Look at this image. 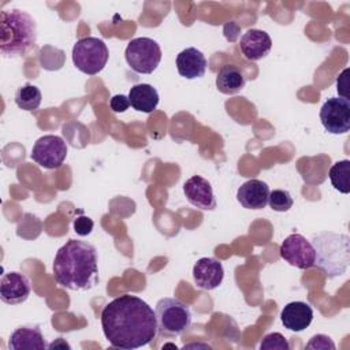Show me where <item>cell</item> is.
<instances>
[{"instance_id":"1","label":"cell","mask_w":350,"mask_h":350,"mask_svg":"<svg viewBox=\"0 0 350 350\" xmlns=\"http://www.w3.org/2000/svg\"><path fill=\"white\" fill-rule=\"evenodd\" d=\"M101 328L109 345L123 350L146 346L159 332L154 310L131 294L119 295L104 306Z\"/></svg>"},{"instance_id":"2","label":"cell","mask_w":350,"mask_h":350,"mask_svg":"<svg viewBox=\"0 0 350 350\" xmlns=\"http://www.w3.org/2000/svg\"><path fill=\"white\" fill-rule=\"evenodd\" d=\"M53 278L64 288L89 290L98 282L97 250L85 241L68 239L53 258Z\"/></svg>"},{"instance_id":"3","label":"cell","mask_w":350,"mask_h":350,"mask_svg":"<svg viewBox=\"0 0 350 350\" xmlns=\"http://www.w3.org/2000/svg\"><path fill=\"white\" fill-rule=\"evenodd\" d=\"M37 42L34 18L18 8L0 12V52L4 57H22Z\"/></svg>"},{"instance_id":"4","label":"cell","mask_w":350,"mask_h":350,"mask_svg":"<svg viewBox=\"0 0 350 350\" xmlns=\"http://www.w3.org/2000/svg\"><path fill=\"white\" fill-rule=\"evenodd\" d=\"M316 252L314 267L321 268L329 279L346 272L350 262V239L346 234L321 231L312 237Z\"/></svg>"},{"instance_id":"5","label":"cell","mask_w":350,"mask_h":350,"mask_svg":"<svg viewBox=\"0 0 350 350\" xmlns=\"http://www.w3.org/2000/svg\"><path fill=\"white\" fill-rule=\"evenodd\" d=\"M157 329L164 336H179L191 325V312L180 299L165 297L156 304Z\"/></svg>"},{"instance_id":"6","label":"cell","mask_w":350,"mask_h":350,"mask_svg":"<svg viewBox=\"0 0 350 350\" xmlns=\"http://www.w3.org/2000/svg\"><path fill=\"white\" fill-rule=\"evenodd\" d=\"M72 63L83 74L96 75L107 64L109 52L105 42L97 37H83L72 46Z\"/></svg>"},{"instance_id":"7","label":"cell","mask_w":350,"mask_h":350,"mask_svg":"<svg viewBox=\"0 0 350 350\" xmlns=\"http://www.w3.org/2000/svg\"><path fill=\"white\" fill-rule=\"evenodd\" d=\"M124 57L133 71L152 74L161 62V48L153 38H133L126 46Z\"/></svg>"},{"instance_id":"8","label":"cell","mask_w":350,"mask_h":350,"mask_svg":"<svg viewBox=\"0 0 350 350\" xmlns=\"http://www.w3.org/2000/svg\"><path fill=\"white\" fill-rule=\"evenodd\" d=\"M67 144L59 135L48 134L40 137L31 149V160L46 170L59 168L67 157Z\"/></svg>"},{"instance_id":"9","label":"cell","mask_w":350,"mask_h":350,"mask_svg":"<svg viewBox=\"0 0 350 350\" xmlns=\"http://www.w3.org/2000/svg\"><path fill=\"white\" fill-rule=\"evenodd\" d=\"M280 257L290 265L299 269H309L314 267L316 252L309 239L301 234L288 235L280 245Z\"/></svg>"},{"instance_id":"10","label":"cell","mask_w":350,"mask_h":350,"mask_svg":"<svg viewBox=\"0 0 350 350\" xmlns=\"http://www.w3.org/2000/svg\"><path fill=\"white\" fill-rule=\"evenodd\" d=\"M323 127L331 134H345L350 130V101L342 97H329L320 109Z\"/></svg>"},{"instance_id":"11","label":"cell","mask_w":350,"mask_h":350,"mask_svg":"<svg viewBox=\"0 0 350 350\" xmlns=\"http://www.w3.org/2000/svg\"><path fill=\"white\" fill-rule=\"evenodd\" d=\"M31 287L26 275L21 272H7L0 280V299L8 305L23 304L30 295Z\"/></svg>"},{"instance_id":"12","label":"cell","mask_w":350,"mask_h":350,"mask_svg":"<svg viewBox=\"0 0 350 350\" xmlns=\"http://www.w3.org/2000/svg\"><path fill=\"white\" fill-rule=\"evenodd\" d=\"M183 194L187 201L198 209L213 211L216 208L213 189L211 183L200 175H194L183 183Z\"/></svg>"},{"instance_id":"13","label":"cell","mask_w":350,"mask_h":350,"mask_svg":"<svg viewBox=\"0 0 350 350\" xmlns=\"http://www.w3.org/2000/svg\"><path fill=\"white\" fill-rule=\"evenodd\" d=\"M224 278L221 262L213 257H202L193 267V279L197 287L202 290H215Z\"/></svg>"},{"instance_id":"14","label":"cell","mask_w":350,"mask_h":350,"mask_svg":"<svg viewBox=\"0 0 350 350\" xmlns=\"http://www.w3.org/2000/svg\"><path fill=\"white\" fill-rule=\"evenodd\" d=\"M272 48L269 34L260 29H249L239 41V49L247 60H260L265 57Z\"/></svg>"},{"instance_id":"15","label":"cell","mask_w":350,"mask_h":350,"mask_svg":"<svg viewBox=\"0 0 350 350\" xmlns=\"http://www.w3.org/2000/svg\"><path fill=\"white\" fill-rule=\"evenodd\" d=\"M269 187L260 179H250L242 183L237 191L238 202L246 209H262L268 204Z\"/></svg>"},{"instance_id":"16","label":"cell","mask_w":350,"mask_h":350,"mask_svg":"<svg viewBox=\"0 0 350 350\" xmlns=\"http://www.w3.org/2000/svg\"><path fill=\"white\" fill-rule=\"evenodd\" d=\"M280 320L284 328L294 332H301L310 325L313 320V309L306 302L294 301L282 309Z\"/></svg>"},{"instance_id":"17","label":"cell","mask_w":350,"mask_h":350,"mask_svg":"<svg viewBox=\"0 0 350 350\" xmlns=\"http://www.w3.org/2000/svg\"><path fill=\"white\" fill-rule=\"evenodd\" d=\"M176 70L186 79L201 78L206 71V59L197 48H186L176 56Z\"/></svg>"},{"instance_id":"18","label":"cell","mask_w":350,"mask_h":350,"mask_svg":"<svg viewBox=\"0 0 350 350\" xmlns=\"http://www.w3.org/2000/svg\"><path fill=\"white\" fill-rule=\"evenodd\" d=\"M8 347L11 350H45L48 345L38 325H22L11 334Z\"/></svg>"},{"instance_id":"19","label":"cell","mask_w":350,"mask_h":350,"mask_svg":"<svg viewBox=\"0 0 350 350\" xmlns=\"http://www.w3.org/2000/svg\"><path fill=\"white\" fill-rule=\"evenodd\" d=\"M130 105L144 113H150L156 109L159 104V93L149 83H137L129 92Z\"/></svg>"},{"instance_id":"20","label":"cell","mask_w":350,"mask_h":350,"mask_svg":"<svg viewBox=\"0 0 350 350\" xmlns=\"http://www.w3.org/2000/svg\"><path fill=\"white\" fill-rule=\"evenodd\" d=\"M246 78L234 64L223 66L216 75V88L223 94H235L245 88Z\"/></svg>"},{"instance_id":"21","label":"cell","mask_w":350,"mask_h":350,"mask_svg":"<svg viewBox=\"0 0 350 350\" xmlns=\"http://www.w3.org/2000/svg\"><path fill=\"white\" fill-rule=\"evenodd\" d=\"M15 104L23 109V111H34L40 107L41 100H42V94L41 90L31 85V83H25L22 86H19L15 92Z\"/></svg>"},{"instance_id":"22","label":"cell","mask_w":350,"mask_h":350,"mask_svg":"<svg viewBox=\"0 0 350 350\" xmlns=\"http://www.w3.org/2000/svg\"><path fill=\"white\" fill-rule=\"evenodd\" d=\"M349 176H350V161L347 159L334 163L328 171V178L331 180V185L334 186L335 190L343 194L350 193Z\"/></svg>"},{"instance_id":"23","label":"cell","mask_w":350,"mask_h":350,"mask_svg":"<svg viewBox=\"0 0 350 350\" xmlns=\"http://www.w3.org/2000/svg\"><path fill=\"white\" fill-rule=\"evenodd\" d=\"M293 204H294L293 197H291V194L287 190L276 189V190L269 191L268 205L271 206L272 211L287 212L293 206Z\"/></svg>"},{"instance_id":"24","label":"cell","mask_w":350,"mask_h":350,"mask_svg":"<svg viewBox=\"0 0 350 350\" xmlns=\"http://www.w3.org/2000/svg\"><path fill=\"white\" fill-rule=\"evenodd\" d=\"M261 350H290V343L279 332H271L265 335L260 343Z\"/></svg>"},{"instance_id":"25","label":"cell","mask_w":350,"mask_h":350,"mask_svg":"<svg viewBox=\"0 0 350 350\" xmlns=\"http://www.w3.org/2000/svg\"><path fill=\"white\" fill-rule=\"evenodd\" d=\"M306 349H313V350H335V343L332 339L327 335L319 334L310 338V340L306 343Z\"/></svg>"},{"instance_id":"26","label":"cell","mask_w":350,"mask_h":350,"mask_svg":"<svg viewBox=\"0 0 350 350\" xmlns=\"http://www.w3.org/2000/svg\"><path fill=\"white\" fill-rule=\"evenodd\" d=\"M72 226H74V231L79 237H86V235H89L92 232V230L94 227V223H93V220L90 217L82 215V216H78V217L74 219Z\"/></svg>"},{"instance_id":"27","label":"cell","mask_w":350,"mask_h":350,"mask_svg":"<svg viewBox=\"0 0 350 350\" xmlns=\"http://www.w3.org/2000/svg\"><path fill=\"white\" fill-rule=\"evenodd\" d=\"M349 68H345L336 78V90L339 97L349 100Z\"/></svg>"},{"instance_id":"28","label":"cell","mask_w":350,"mask_h":350,"mask_svg":"<svg viewBox=\"0 0 350 350\" xmlns=\"http://www.w3.org/2000/svg\"><path fill=\"white\" fill-rule=\"evenodd\" d=\"M109 107L115 113H122L124 111H127V108L130 107V101L129 97L124 94H115L111 100H109Z\"/></svg>"},{"instance_id":"29","label":"cell","mask_w":350,"mask_h":350,"mask_svg":"<svg viewBox=\"0 0 350 350\" xmlns=\"http://www.w3.org/2000/svg\"><path fill=\"white\" fill-rule=\"evenodd\" d=\"M57 346H60V347H67V349H70V345L67 343V342H64L62 338H59L56 342H53V343H51V345H48V349H53V347H57Z\"/></svg>"},{"instance_id":"30","label":"cell","mask_w":350,"mask_h":350,"mask_svg":"<svg viewBox=\"0 0 350 350\" xmlns=\"http://www.w3.org/2000/svg\"><path fill=\"white\" fill-rule=\"evenodd\" d=\"M190 347H204V349H212L209 345H201V343H191V345H185L183 349H190Z\"/></svg>"}]
</instances>
